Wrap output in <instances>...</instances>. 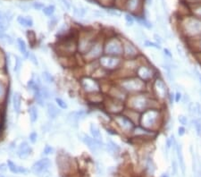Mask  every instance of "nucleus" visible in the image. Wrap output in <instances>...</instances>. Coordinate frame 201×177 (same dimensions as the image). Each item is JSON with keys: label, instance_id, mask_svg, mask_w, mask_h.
<instances>
[{"label": "nucleus", "instance_id": "17", "mask_svg": "<svg viewBox=\"0 0 201 177\" xmlns=\"http://www.w3.org/2000/svg\"><path fill=\"white\" fill-rule=\"evenodd\" d=\"M17 21L24 27H32L33 26V21L30 16L24 17V16L20 15L17 17Z\"/></svg>", "mask_w": 201, "mask_h": 177}, {"label": "nucleus", "instance_id": "13", "mask_svg": "<svg viewBox=\"0 0 201 177\" xmlns=\"http://www.w3.org/2000/svg\"><path fill=\"white\" fill-rule=\"evenodd\" d=\"M31 152V148L27 141H24L20 144L17 149V155L20 158H26L30 156Z\"/></svg>", "mask_w": 201, "mask_h": 177}, {"label": "nucleus", "instance_id": "8", "mask_svg": "<svg viewBox=\"0 0 201 177\" xmlns=\"http://www.w3.org/2000/svg\"><path fill=\"white\" fill-rule=\"evenodd\" d=\"M131 106L134 109L139 111H146L148 106V99L144 96H137L131 99Z\"/></svg>", "mask_w": 201, "mask_h": 177}, {"label": "nucleus", "instance_id": "53", "mask_svg": "<svg viewBox=\"0 0 201 177\" xmlns=\"http://www.w3.org/2000/svg\"><path fill=\"white\" fill-rule=\"evenodd\" d=\"M197 15H198V16H200V17H201V7H199V8L197 10Z\"/></svg>", "mask_w": 201, "mask_h": 177}, {"label": "nucleus", "instance_id": "21", "mask_svg": "<svg viewBox=\"0 0 201 177\" xmlns=\"http://www.w3.org/2000/svg\"><path fill=\"white\" fill-rule=\"evenodd\" d=\"M17 44H18V48H19V50L20 52L24 55V56L28 57L29 56V53H28V50H27V47H26V44L25 42L22 40L21 39L18 38L17 39Z\"/></svg>", "mask_w": 201, "mask_h": 177}, {"label": "nucleus", "instance_id": "50", "mask_svg": "<svg viewBox=\"0 0 201 177\" xmlns=\"http://www.w3.org/2000/svg\"><path fill=\"white\" fill-rule=\"evenodd\" d=\"M5 93V88L2 83H0V98H1Z\"/></svg>", "mask_w": 201, "mask_h": 177}, {"label": "nucleus", "instance_id": "35", "mask_svg": "<svg viewBox=\"0 0 201 177\" xmlns=\"http://www.w3.org/2000/svg\"><path fill=\"white\" fill-rule=\"evenodd\" d=\"M56 104L58 105V106H60L62 109H66L67 107H68V106H67V104L62 99V98H56Z\"/></svg>", "mask_w": 201, "mask_h": 177}, {"label": "nucleus", "instance_id": "33", "mask_svg": "<svg viewBox=\"0 0 201 177\" xmlns=\"http://www.w3.org/2000/svg\"><path fill=\"white\" fill-rule=\"evenodd\" d=\"M73 12H74V14L77 15L78 17H84V15L86 14V10L84 8H77V7H74L73 8Z\"/></svg>", "mask_w": 201, "mask_h": 177}, {"label": "nucleus", "instance_id": "24", "mask_svg": "<svg viewBox=\"0 0 201 177\" xmlns=\"http://www.w3.org/2000/svg\"><path fill=\"white\" fill-rule=\"evenodd\" d=\"M192 122H193V126L195 128L197 135L198 137H201V121L198 118H194Z\"/></svg>", "mask_w": 201, "mask_h": 177}, {"label": "nucleus", "instance_id": "4", "mask_svg": "<svg viewBox=\"0 0 201 177\" xmlns=\"http://www.w3.org/2000/svg\"><path fill=\"white\" fill-rule=\"evenodd\" d=\"M153 88H154V91H155V96L159 99H165L168 97V95H169L168 88L163 79L156 78L154 82Z\"/></svg>", "mask_w": 201, "mask_h": 177}, {"label": "nucleus", "instance_id": "5", "mask_svg": "<svg viewBox=\"0 0 201 177\" xmlns=\"http://www.w3.org/2000/svg\"><path fill=\"white\" fill-rule=\"evenodd\" d=\"M122 87L128 91H140L144 88V81L139 79H130L124 81L122 83Z\"/></svg>", "mask_w": 201, "mask_h": 177}, {"label": "nucleus", "instance_id": "45", "mask_svg": "<svg viewBox=\"0 0 201 177\" xmlns=\"http://www.w3.org/2000/svg\"><path fill=\"white\" fill-rule=\"evenodd\" d=\"M45 6H44V4L43 3H40V2H35V3H33V8H35L37 10H41Z\"/></svg>", "mask_w": 201, "mask_h": 177}, {"label": "nucleus", "instance_id": "48", "mask_svg": "<svg viewBox=\"0 0 201 177\" xmlns=\"http://www.w3.org/2000/svg\"><path fill=\"white\" fill-rule=\"evenodd\" d=\"M164 54H165V56H167V57H169V58H171V57L172 56V54H171V52H170V50H169L168 49H164Z\"/></svg>", "mask_w": 201, "mask_h": 177}, {"label": "nucleus", "instance_id": "55", "mask_svg": "<svg viewBox=\"0 0 201 177\" xmlns=\"http://www.w3.org/2000/svg\"><path fill=\"white\" fill-rule=\"evenodd\" d=\"M147 3H148V5H151L152 4V0H147Z\"/></svg>", "mask_w": 201, "mask_h": 177}, {"label": "nucleus", "instance_id": "34", "mask_svg": "<svg viewBox=\"0 0 201 177\" xmlns=\"http://www.w3.org/2000/svg\"><path fill=\"white\" fill-rule=\"evenodd\" d=\"M40 91H41V94L45 99L50 98V92H49L48 88L47 87H40Z\"/></svg>", "mask_w": 201, "mask_h": 177}, {"label": "nucleus", "instance_id": "14", "mask_svg": "<svg viewBox=\"0 0 201 177\" xmlns=\"http://www.w3.org/2000/svg\"><path fill=\"white\" fill-rule=\"evenodd\" d=\"M138 49L131 44L130 42H125L123 44V53L129 56V57H133L138 55Z\"/></svg>", "mask_w": 201, "mask_h": 177}, {"label": "nucleus", "instance_id": "22", "mask_svg": "<svg viewBox=\"0 0 201 177\" xmlns=\"http://www.w3.org/2000/svg\"><path fill=\"white\" fill-rule=\"evenodd\" d=\"M8 23L9 21L6 20V14L0 11V30L5 32L8 27Z\"/></svg>", "mask_w": 201, "mask_h": 177}, {"label": "nucleus", "instance_id": "44", "mask_svg": "<svg viewBox=\"0 0 201 177\" xmlns=\"http://www.w3.org/2000/svg\"><path fill=\"white\" fill-rule=\"evenodd\" d=\"M53 148L51 147V146H49V145H47L46 147L44 148V150H43V153L45 154V155H49V154H51L52 152H53Z\"/></svg>", "mask_w": 201, "mask_h": 177}, {"label": "nucleus", "instance_id": "43", "mask_svg": "<svg viewBox=\"0 0 201 177\" xmlns=\"http://www.w3.org/2000/svg\"><path fill=\"white\" fill-rule=\"evenodd\" d=\"M29 138H30V141L31 143H35L37 141V139H38V134H37V132L35 131H32L31 133L29 135Z\"/></svg>", "mask_w": 201, "mask_h": 177}, {"label": "nucleus", "instance_id": "6", "mask_svg": "<svg viewBox=\"0 0 201 177\" xmlns=\"http://www.w3.org/2000/svg\"><path fill=\"white\" fill-rule=\"evenodd\" d=\"M82 141L85 143V145H87V147L91 149V152H93V154H97L98 151L101 148H104V143L102 141H98L94 138L89 137L88 135L84 134L82 137Z\"/></svg>", "mask_w": 201, "mask_h": 177}, {"label": "nucleus", "instance_id": "46", "mask_svg": "<svg viewBox=\"0 0 201 177\" xmlns=\"http://www.w3.org/2000/svg\"><path fill=\"white\" fill-rule=\"evenodd\" d=\"M29 58H30V60L34 64H36V65H38V61H37V58H36V56L32 54V53H29V56H28Z\"/></svg>", "mask_w": 201, "mask_h": 177}, {"label": "nucleus", "instance_id": "9", "mask_svg": "<svg viewBox=\"0 0 201 177\" xmlns=\"http://www.w3.org/2000/svg\"><path fill=\"white\" fill-rule=\"evenodd\" d=\"M100 64L105 68L115 69L120 64V60L114 56H108L102 57L100 59Z\"/></svg>", "mask_w": 201, "mask_h": 177}, {"label": "nucleus", "instance_id": "41", "mask_svg": "<svg viewBox=\"0 0 201 177\" xmlns=\"http://www.w3.org/2000/svg\"><path fill=\"white\" fill-rule=\"evenodd\" d=\"M185 133H186V128H185V126H182V125L179 126L178 127V135L180 136V137H182V136L185 135Z\"/></svg>", "mask_w": 201, "mask_h": 177}, {"label": "nucleus", "instance_id": "26", "mask_svg": "<svg viewBox=\"0 0 201 177\" xmlns=\"http://www.w3.org/2000/svg\"><path fill=\"white\" fill-rule=\"evenodd\" d=\"M55 6L53 5H50V6H45L43 9H42V12L45 15H47V16H52L53 14L55 13Z\"/></svg>", "mask_w": 201, "mask_h": 177}, {"label": "nucleus", "instance_id": "40", "mask_svg": "<svg viewBox=\"0 0 201 177\" xmlns=\"http://www.w3.org/2000/svg\"><path fill=\"white\" fill-rule=\"evenodd\" d=\"M176 50H177L179 56H180L182 59H185V54H184V52H183V50H182L181 45H179V44H177V45H176Z\"/></svg>", "mask_w": 201, "mask_h": 177}, {"label": "nucleus", "instance_id": "1", "mask_svg": "<svg viewBox=\"0 0 201 177\" xmlns=\"http://www.w3.org/2000/svg\"><path fill=\"white\" fill-rule=\"evenodd\" d=\"M182 33L190 39L201 36V20L197 18H189L182 25Z\"/></svg>", "mask_w": 201, "mask_h": 177}, {"label": "nucleus", "instance_id": "10", "mask_svg": "<svg viewBox=\"0 0 201 177\" xmlns=\"http://www.w3.org/2000/svg\"><path fill=\"white\" fill-rule=\"evenodd\" d=\"M137 74L139 75V77L143 81H148V80H151L154 76V71L152 68L148 67V66H146V65H142V66H140V67L138 68L137 70Z\"/></svg>", "mask_w": 201, "mask_h": 177}, {"label": "nucleus", "instance_id": "12", "mask_svg": "<svg viewBox=\"0 0 201 177\" xmlns=\"http://www.w3.org/2000/svg\"><path fill=\"white\" fill-rule=\"evenodd\" d=\"M115 122L118 124V126L123 131H124L126 132H129V131H132L133 128H134V125H133L132 122L130 119L126 118L125 116H117L115 118Z\"/></svg>", "mask_w": 201, "mask_h": 177}, {"label": "nucleus", "instance_id": "19", "mask_svg": "<svg viewBox=\"0 0 201 177\" xmlns=\"http://www.w3.org/2000/svg\"><path fill=\"white\" fill-rule=\"evenodd\" d=\"M89 130H91V133L92 135V137L98 141H102V134L100 132L99 128L95 125L94 123H91V126H89Z\"/></svg>", "mask_w": 201, "mask_h": 177}, {"label": "nucleus", "instance_id": "52", "mask_svg": "<svg viewBox=\"0 0 201 177\" xmlns=\"http://www.w3.org/2000/svg\"><path fill=\"white\" fill-rule=\"evenodd\" d=\"M18 170H19V173H27V170L24 167H21V166H18Z\"/></svg>", "mask_w": 201, "mask_h": 177}, {"label": "nucleus", "instance_id": "39", "mask_svg": "<svg viewBox=\"0 0 201 177\" xmlns=\"http://www.w3.org/2000/svg\"><path fill=\"white\" fill-rule=\"evenodd\" d=\"M125 21H126L128 26H132L133 24H134V19L130 14H125Z\"/></svg>", "mask_w": 201, "mask_h": 177}, {"label": "nucleus", "instance_id": "47", "mask_svg": "<svg viewBox=\"0 0 201 177\" xmlns=\"http://www.w3.org/2000/svg\"><path fill=\"white\" fill-rule=\"evenodd\" d=\"M61 1H62V3L63 4V6H65V8L67 10H70L71 9V5L69 4V2L67 1V0H61Z\"/></svg>", "mask_w": 201, "mask_h": 177}, {"label": "nucleus", "instance_id": "15", "mask_svg": "<svg viewBox=\"0 0 201 177\" xmlns=\"http://www.w3.org/2000/svg\"><path fill=\"white\" fill-rule=\"evenodd\" d=\"M82 85L87 91H98L99 90L98 85L91 79H85L82 81Z\"/></svg>", "mask_w": 201, "mask_h": 177}, {"label": "nucleus", "instance_id": "20", "mask_svg": "<svg viewBox=\"0 0 201 177\" xmlns=\"http://www.w3.org/2000/svg\"><path fill=\"white\" fill-rule=\"evenodd\" d=\"M101 52H102V47L100 46V44H97V45H95L91 49V50L88 52V58H96L101 55Z\"/></svg>", "mask_w": 201, "mask_h": 177}, {"label": "nucleus", "instance_id": "23", "mask_svg": "<svg viewBox=\"0 0 201 177\" xmlns=\"http://www.w3.org/2000/svg\"><path fill=\"white\" fill-rule=\"evenodd\" d=\"M29 114H30V118L31 123H35L38 120V109L35 106H31L29 108Z\"/></svg>", "mask_w": 201, "mask_h": 177}, {"label": "nucleus", "instance_id": "36", "mask_svg": "<svg viewBox=\"0 0 201 177\" xmlns=\"http://www.w3.org/2000/svg\"><path fill=\"white\" fill-rule=\"evenodd\" d=\"M182 105L184 106H187L189 105V103L190 102V96L187 94V93H184L182 95Z\"/></svg>", "mask_w": 201, "mask_h": 177}, {"label": "nucleus", "instance_id": "56", "mask_svg": "<svg viewBox=\"0 0 201 177\" xmlns=\"http://www.w3.org/2000/svg\"><path fill=\"white\" fill-rule=\"evenodd\" d=\"M161 177H169V176H168V174L164 173V174H162V175H161Z\"/></svg>", "mask_w": 201, "mask_h": 177}, {"label": "nucleus", "instance_id": "42", "mask_svg": "<svg viewBox=\"0 0 201 177\" xmlns=\"http://www.w3.org/2000/svg\"><path fill=\"white\" fill-rule=\"evenodd\" d=\"M182 94L180 91H177L174 93V102L179 103L180 101H182Z\"/></svg>", "mask_w": 201, "mask_h": 177}, {"label": "nucleus", "instance_id": "25", "mask_svg": "<svg viewBox=\"0 0 201 177\" xmlns=\"http://www.w3.org/2000/svg\"><path fill=\"white\" fill-rule=\"evenodd\" d=\"M106 149L107 151H109L110 153H115L119 150V147L117 144H115L114 141H109V142L106 144Z\"/></svg>", "mask_w": 201, "mask_h": 177}, {"label": "nucleus", "instance_id": "54", "mask_svg": "<svg viewBox=\"0 0 201 177\" xmlns=\"http://www.w3.org/2000/svg\"><path fill=\"white\" fill-rule=\"evenodd\" d=\"M198 48H199V49H201V39H199V40H198Z\"/></svg>", "mask_w": 201, "mask_h": 177}, {"label": "nucleus", "instance_id": "2", "mask_svg": "<svg viewBox=\"0 0 201 177\" xmlns=\"http://www.w3.org/2000/svg\"><path fill=\"white\" fill-rule=\"evenodd\" d=\"M161 118L160 111L158 109H147L144 111L140 123L141 125L146 129H153L158 125L159 123V120Z\"/></svg>", "mask_w": 201, "mask_h": 177}, {"label": "nucleus", "instance_id": "32", "mask_svg": "<svg viewBox=\"0 0 201 177\" xmlns=\"http://www.w3.org/2000/svg\"><path fill=\"white\" fill-rule=\"evenodd\" d=\"M15 65H14V71L18 74L21 70V58L19 56H15Z\"/></svg>", "mask_w": 201, "mask_h": 177}, {"label": "nucleus", "instance_id": "7", "mask_svg": "<svg viewBox=\"0 0 201 177\" xmlns=\"http://www.w3.org/2000/svg\"><path fill=\"white\" fill-rule=\"evenodd\" d=\"M50 166H51V161L48 158H42L33 164L31 170L35 174H41L46 173Z\"/></svg>", "mask_w": 201, "mask_h": 177}, {"label": "nucleus", "instance_id": "3", "mask_svg": "<svg viewBox=\"0 0 201 177\" xmlns=\"http://www.w3.org/2000/svg\"><path fill=\"white\" fill-rule=\"evenodd\" d=\"M105 50L109 56H120L123 53V45L119 39H112L106 43Z\"/></svg>", "mask_w": 201, "mask_h": 177}, {"label": "nucleus", "instance_id": "16", "mask_svg": "<svg viewBox=\"0 0 201 177\" xmlns=\"http://www.w3.org/2000/svg\"><path fill=\"white\" fill-rule=\"evenodd\" d=\"M47 110H48V116L51 119H56L60 114L58 108L53 103H48L47 105Z\"/></svg>", "mask_w": 201, "mask_h": 177}, {"label": "nucleus", "instance_id": "27", "mask_svg": "<svg viewBox=\"0 0 201 177\" xmlns=\"http://www.w3.org/2000/svg\"><path fill=\"white\" fill-rule=\"evenodd\" d=\"M139 2H140V0H129L128 4H127L128 9H130V11H135V9L139 6Z\"/></svg>", "mask_w": 201, "mask_h": 177}, {"label": "nucleus", "instance_id": "37", "mask_svg": "<svg viewBox=\"0 0 201 177\" xmlns=\"http://www.w3.org/2000/svg\"><path fill=\"white\" fill-rule=\"evenodd\" d=\"M172 171L174 174H176L178 172V161H176L175 158L172 159Z\"/></svg>", "mask_w": 201, "mask_h": 177}, {"label": "nucleus", "instance_id": "29", "mask_svg": "<svg viewBox=\"0 0 201 177\" xmlns=\"http://www.w3.org/2000/svg\"><path fill=\"white\" fill-rule=\"evenodd\" d=\"M178 122L180 123L182 126H188L189 125V119L184 115H179L178 116Z\"/></svg>", "mask_w": 201, "mask_h": 177}, {"label": "nucleus", "instance_id": "38", "mask_svg": "<svg viewBox=\"0 0 201 177\" xmlns=\"http://www.w3.org/2000/svg\"><path fill=\"white\" fill-rule=\"evenodd\" d=\"M139 23H140L141 25H143L144 27L148 28V29H151V28H152L151 24L149 23L148 21H147L146 19H141V20H139Z\"/></svg>", "mask_w": 201, "mask_h": 177}, {"label": "nucleus", "instance_id": "31", "mask_svg": "<svg viewBox=\"0 0 201 177\" xmlns=\"http://www.w3.org/2000/svg\"><path fill=\"white\" fill-rule=\"evenodd\" d=\"M42 77H43V79L45 80V81L49 82V83H52V82H54V81H55L54 77H53L49 73H48V72H43V73H42Z\"/></svg>", "mask_w": 201, "mask_h": 177}, {"label": "nucleus", "instance_id": "51", "mask_svg": "<svg viewBox=\"0 0 201 177\" xmlns=\"http://www.w3.org/2000/svg\"><path fill=\"white\" fill-rule=\"evenodd\" d=\"M7 167H8V166H7ZM7 167H6V166L5 164L0 165V171H1V172H6V169H7Z\"/></svg>", "mask_w": 201, "mask_h": 177}, {"label": "nucleus", "instance_id": "18", "mask_svg": "<svg viewBox=\"0 0 201 177\" xmlns=\"http://www.w3.org/2000/svg\"><path fill=\"white\" fill-rule=\"evenodd\" d=\"M21 94L19 92H15L13 97V107L14 112L17 114L20 112V109H21Z\"/></svg>", "mask_w": 201, "mask_h": 177}, {"label": "nucleus", "instance_id": "49", "mask_svg": "<svg viewBox=\"0 0 201 177\" xmlns=\"http://www.w3.org/2000/svg\"><path fill=\"white\" fill-rule=\"evenodd\" d=\"M154 37L155 38L156 43H158V44H160V45H161V43L163 42V39H161V37H160L159 35H158V34H155V35H154Z\"/></svg>", "mask_w": 201, "mask_h": 177}, {"label": "nucleus", "instance_id": "30", "mask_svg": "<svg viewBox=\"0 0 201 177\" xmlns=\"http://www.w3.org/2000/svg\"><path fill=\"white\" fill-rule=\"evenodd\" d=\"M7 166H8L9 170H10L12 173H19L18 166H16L13 161L8 160V161H7Z\"/></svg>", "mask_w": 201, "mask_h": 177}, {"label": "nucleus", "instance_id": "28", "mask_svg": "<svg viewBox=\"0 0 201 177\" xmlns=\"http://www.w3.org/2000/svg\"><path fill=\"white\" fill-rule=\"evenodd\" d=\"M144 45L147 48H154V49H161L160 44L156 43V42H151V41H149L148 39L144 40Z\"/></svg>", "mask_w": 201, "mask_h": 177}, {"label": "nucleus", "instance_id": "11", "mask_svg": "<svg viewBox=\"0 0 201 177\" xmlns=\"http://www.w3.org/2000/svg\"><path fill=\"white\" fill-rule=\"evenodd\" d=\"M174 149L176 151V157H177V160H178V165L180 166L182 175H185V171H186V167H185V162H184V158H183V153H182V147L181 144H179L176 142Z\"/></svg>", "mask_w": 201, "mask_h": 177}, {"label": "nucleus", "instance_id": "57", "mask_svg": "<svg viewBox=\"0 0 201 177\" xmlns=\"http://www.w3.org/2000/svg\"><path fill=\"white\" fill-rule=\"evenodd\" d=\"M0 177H4V176H3V175H1V176H0Z\"/></svg>", "mask_w": 201, "mask_h": 177}]
</instances>
